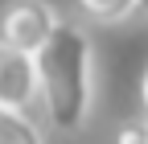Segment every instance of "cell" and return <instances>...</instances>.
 I'll use <instances>...</instances> for the list:
<instances>
[{"mask_svg":"<svg viewBox=\"0 0 148 144\" xmlns=\"http://www.w3.org/2000/svg\"><path fill=\"white\" fill-rule=\"evenodd\" d=\"M41 78V115L53 132H78L95 107V49L90 33L74 21H62L49 41L37 49Z\"/></svg>","mask_w":148,"mask_h":144,"instance_id":"6da1fadb","label":"cell"},{"mask_svg":"<svg viewBox=\"0 0 148 144\" xmlns=\"http://www.w3.org/2000/svg\"><path fill=\"white\" fill-rule=\"evenodd\" d=\"M58 25H62V16L53 12L49 0H12L0 12V45H16V49L37 53Z\"/></svg>","mask_w":148,"mask_h":144,"instance_id":"7a4b0ae2","label":"cell"},{"mask_svg":"<svg viewBox=\"0 0 148 144\" xmlns=\"http://www.w3.org/2000/svg\"><path fill=\"white\" fill-rule=\"evenodd\" d=\"M0 103L21 107V111L37 115L41 107V78H37V53L0 45Z\"/></svg>","mask_w":148,"mask_h":144,"instance_id":"3957f363","label":"cell"},{"mask_svg":"<svg viewBox=\"0 0 148 144\" xmlns=\"http://www.w3.org/2000/svg\"><path fill=\"white\" fill-rule=\"evenodd\" d=\"M41 119L21 107L0 103V144H41Z\"/></svg>","mask_w":148,"mask_h":144,"instance_id":"277c9868","label":"cell"},{"mask_svg":"<svg viewBox=\"0 0 148 144\" xmlns=\"http://www.w3.org/2000/svg\"><path fill=\"white\" fill-rule=\"evenodd\" d=\"M74 8L90 25H123L127 16L140 12V0H74Z\"/></svg>","mask_w":148,"mask_h":144,"instance_id":"5b68a950","label":"cell"},{"mask_svg":"<svg viewBox=\"0 0 148 144\" xmlns=\"http://www.w3.org/2000/svg\"><path fill=\"white\" fill-rule=\"evenodd\" d=\"M119 140H123V144L144 140V119H140V123H123V128H119Z\"/></svg>","mask_w":148,"mask_h":144,"instance_id":"8992f818","label":"cell"},{"mask_svg":"<svg viewBox=\"0 0 148 144\" xmlns=\"http://www.w3.org/2000/svg\"><path fill=\"white\" fill-rule=\"evenodd\" d=\"M140 103H144V115H148V70H144V78H140Z\"/></svg>","mask_w":148,"mask_h":144,"instance_id":"52a82bcc","label":"cell"},{"mask_svg":"<svg viewBox=\"0 0 148 144\" xmlns=\"http://www.w3.org/2000/svg\"><path fill=\"white\" fill-rule=\"evenodd\" d=\"M140 16H144V21H148V0H140Z\"/></svg>","mask_w":148,"mask_h":144,"instance_id":"ba28073f","label":"cell"},{"mask_svg":"<svg viewBox=\"0 0 148 144\" xmlns=\"http://www.w3.org/2000/svg\"><path fill=\"white\" fill-rule=\"evenodd\" d=\"M144 144H148V119H144Z\"/></svg>","mask_w":148,"mask_h":144,"instance_id":"9c48e42d","label":"cell"}]
</instances>
